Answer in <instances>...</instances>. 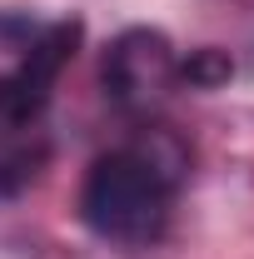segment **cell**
I'll use <instances>...</instances> for the list:
<instances>
[{
  "mask_svg": "<svg viewBox=\"0 0 254 259\" xmlns=\"http://www.w3.org/2000/svg\"><path fill=\"white\" fill-rule=\"evenodd\" d=\"M170 204H175V190L125 145L90 164L80 190V220L110 244L145 249L170 229Z\"/></svg>",
  "mask_w": 254,
  "mask_h": 259,
  "instance_id": "obj_1",
  "label": "cell"
},
{
  "mask_svg": "<svg viewBox=\"0 0 254 259\" xmlns=\"http://www.w3.org/2000/svg\"><path fill=\"white\" fill-rule=\"evenodd\" d=\"M130 150L150 164V169H155L170 190H180V180H185V169H190V150H185V145H180L170 130H145V135H140Z\"/></svg>",
  "mask_w": 254,
  "mask_h": 259,
  "instance_id": "obj_4",
  "label": "cell"
},
{
  "mask_svg": "<svg viewBox=\"0 0 254 259\" xmlns=\"http://www.w3.org/2000/svg\"><path fill=\"white\" fill-rule=\"evenodd\" d=\"M80 20L0 15V125H30L45 110L60 70L75 60Z\"/></svg>",
  "mask_w": 254,
  "mask_h": 259,
  "instance_id": "obj_2",
  "label": "cell"
},
{
  "mask_svg": "<svg viewBox=\"0 0 254 259\" xmlns=\"http://www.w3.org/2000/svg\"><path fill=\"white\" fill-rule=\"evenodd\" d=\"M229 75H234V60H229L224 50H215V45L194 50L190 60L180 65V80L194 85V90H220V85H229Z\"/></svg>",
  "mask_w": 254,
  "mask_h": 259,
  "instance_id": "obj_5",
  "label": "cell"
},
{
  "mask_svg": "<svg viewBox=\"0 0 254 259\" xmlns=\"http://www.w3.org/2000/svg\"><path fill=\"white\" fill-rule=\"evenodd\" d=\"M100 80H105V95L115 100L120 110L145 115V110H155L159 100L175 90V80H180L175 45L159 30H150V25H135V30L115 35V45L105 50Z\"/></svg>",
  "mask_w": 254,
  "mask_h": 259,
  "instance_id": "obj_3",
  "label": "cell"
}]
</instances>
